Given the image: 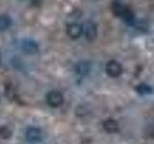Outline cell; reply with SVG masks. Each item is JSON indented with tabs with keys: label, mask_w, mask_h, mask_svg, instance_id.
Wrapping results in <instances>:
<instances>
[{
	"label": "cell",
	"mask_w": 154,
	"mask_h": 144,
	"mask_svg": "<svg viewBox=\"0 0 154 144\" xmlns=\"http://www.w3.org/2000/svg\"><path fill=\"white\" fill-rule=\"evenodd\" d=\"M91 64L87 61H81L75 65V71L76 73L80 76H86L89 74L91 71Z\"/></svg>",
	"instance_id": "8"
},
{
	"label": "cell",
	"mask_w": 154,
	"mask_h": 144,
	"mask_svg": "<svg viewBox=\"0 0 154 144\" xmlns=\"http://www.w3.org/2000/svg\"><path fill=\"white\" fill-rule=\"evenodd\" d=\"M12 24V19L6 14H0V31L8 29Z\"/></svg>",
	"instance_id": "10"
},
{
	"label": "cell",
	"mask_w": 154,
	"mask_h": 144,
	"mask_svg": "<svg viewBox=\"0 0 154 144\" xmlns=\"http://www.w3.org/2000/svg\"><path fill=\"white\" fill-rule=\"evenodd\" d=\"M26 140L30 143H38L42 139V132L37 127H29L25 133Z\"/></svg>",
	"instance_id": "5"
},
{
	"label": "cell",
	"mask_w": 154,
	"mask_h": 144,
	"mask_svg": "<svg viewBox=\"0 0 154 144\" xmlns=\"http://www.w3.org/2000/svg\"><path fill=\"white\" fill-rule=\"evenodd\" d=\"M20 48L28 54H36L38 51V44L31 38H24L20 41Z\"/></svg>",
	"instance_id": "7"
},
{
	"label": "cell",
	"mask_w": 154,
	"mask_h": 144,
	"mask_svg": "<svg viewBox=\"0 0 154 144\" xmlns=\"http://www.w3.org/2000/svg\"><path fill=\"white\" fill-rule=\"evenodd\" d=\"M0 62H1V56H0Z\"/></svg>",
	"instance_id": "13"
},
{
	"label": "cell",
	"mask_w": 154,
	"mask_h": 144,
	"mask_svg": "<svg viewBox=\"0 0 154 144\" xmlns=\"http://www.w3.org/2000/svg\"><path fill=\"white\" fill-rule=\"evenodd\" d=\"M13 132L10 127L8 126H0V138L2 139H9L12 136Z\"/></svg>",
	"instance_id": "12"
},
{
	"label": "cell",
	"mask_w": 154,
	"mask_h": 144,
	"mask_svg": "<svg viewBox=\"0 0 154 144\" xmlns=\"http://www.w3.org/2000/svg\"><path fill=\"white\" fill-rule=\"evenodd\" d=\"M136 91L141 95L150 94L152 92V88L146 84H140L138 86H136Z\"/></svg>",
	"instance_id": "11"
},
{
	"label": "cell",
	"mask_w": 154,
	"mask_h": 144,
	"mask_svg": "<svg viewBox=\"0 0 154 144\" xmlns=\"http://www.w3.org/2000/svg\"><path fill=\"white\" fill-rule=\"evenodd\" d=\"M111 10H112L113 14L116 16H119L122 18L124 22L127 24H132L135 22V16L131 9L124 6L119 1H114L111 5Z\"/></svg>",
	"instance_id": "1"
},
{
	"label": "cell",
	"mask_w": 154,
	"mask_h": 144,
	"mask_svg": "<svg viewBox=\"0 0 154 144\" xmlns=\"http://www.w3.org/2000/svg\"><path fill=\"white\" fill-rule=\"evenodd\" d=\"M46 102L51 108H59L64 103V96L58 90H51L46 94Z\"/></svg>",
	"instance_id": "4"
},
{
	"label": "cell",
	"mask_w": 154,
	"mask_h": 144,
	"mask_svg": "<svg viewBox=\"0 0 154 144\" xmlns=\"http://www.w3.org/2000/svg\"><path fill=\"white\" fill-rule=\"evenodd\" d=\"M105 71L108 76L112 77V78H118L123 72V67L120 62H119L116 60L109 61L105 66Z\"/></svg>",
	"instance_id": "2"
},
{
	"label": "cell",
	"mask_w": 154,
	"mask_h": 144,
	"mask_svg": "<svg viewBox=\"0 0 154 144\" xmlns=\"http://www.w3.org/2000/svg\"><path fill=\"white\" fill-rule=\"evenodd\" d=\"M103 128L107 133L114 134L119 131V127L118 122L114 119H107L103 122Z\"/></svg>",
	"instance_id": "9"
},
{
	"label": "cell",
	"mask_w": 154,
	"mask_h": 144,
	"mask_svg": "<svg viewBox=\"0 0 154 144\" xmlns=\"http://www.w3.org/2000/svg\"><path fill=\"white\" fill-rule=\"evenodd\" d=\"M66 34L72 40H77L83 35V25L79 23H69L66 26Z\"/></svg>",
	"instance_id": "6"
},
{
	"label": "cell",
	"mask_w": 154,
	"mask_h": 144,
	"mask_svg": "<svg viewBox=\"0 0 154 144\" xmlns=\"http://www.w3.org/2000/svg\"><path fill=\"white\" fill-rule=\"evenodd\" d=\"M83 34L87 40L94 41L97 37V26L91 20H87L83 24Z\"/></svg>",
	"instance_id": "3"
}]
</instances>
